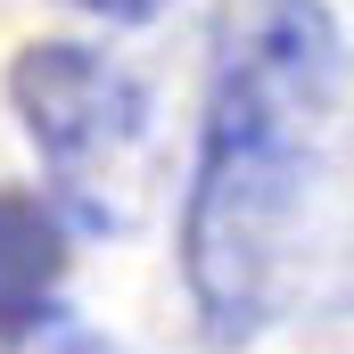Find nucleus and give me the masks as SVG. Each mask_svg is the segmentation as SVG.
<instances>
[{"mask_svg":"<svg viewBox=\"0 0 354 354\" xmlns=\"http://www.w3.org/2000/svg\"><path fill=\"white\" fill-rule=\"evenodd\" d=\"M0 354H107V338L75 322L66 305H41L33 322H17V330H0Z\"/></svg>","mask_w":354,"mask_h":354,"instance_id":"nucleus-4","label":"nucleus"},{"mask_svg":"<svg viewBox=\"0 0 354 354\" xmlns=\"http://www.w3.org/2000/svg\"><path fill=\"white\" fill-rule=\"evenodd\" d=\"M8 107L25 115V140L41 149L58 214H75L83 231L132 223L140 149H149V91L132 66L83 41H33L8 66Z\"/></svg>","mask_w":354,"mask_h":354,"instance_id":"nucleus-2","label":"nucleus"},{"mask_svg":"<svg viewBox=\"0 0 354 354\" xmlns=\"http://www.w3.org/2000/svg\"><path fill=\"white\" fill-rule=\"evenodd\" d=\"M58 280H66V214L41 206L33 189H0V330L58 305Z\"/></svg>","mask_w":354,"mask_h":354,"instance_id":"nucleus-3","label":"nucleus"},{"mask_svg":"<svg viewBox=\"0 0 354 354\" xmlns=\"http://www.w3.org/2000/svg\"><path fill=\"white\" fill-rule=\"evenodd\" d=\"M66 8H83V17H115V25H132V17H157L165 0H66Z\"/></svg>","mask_w":354,"mask_h":354,"instance_id":"nucleus-5","label":"nucleus"},{"mask_svg":"<svg viewBox=\"0 0 354 354\" xmlns=\"http://www.w3.org/2000/svg\"><path fill=\"white\" fill-rule=\"evenodd\" d=\"M346 107V41L322 0H214L206 132L181 206V280L214 346L280 313L305 198Z\"/></svg>","mask_w":354,"mask_h":354,"instance_id":"nucleus-1","label":"nucleus"}]
</instances>
